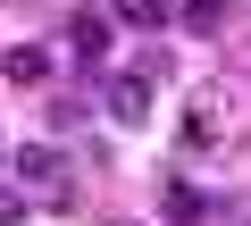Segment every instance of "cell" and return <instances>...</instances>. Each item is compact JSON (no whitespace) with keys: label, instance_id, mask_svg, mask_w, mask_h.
I'll use <instances>...</instances> for the list:
<instances>
[{"label":"cell","instance_id":"cell-1","mask_svg":"<svg viewBox=\"0 0 251 226\" xmlns=\"http://www.w3.org/2000/svg\"><path fill=\"white\" fill-rule=\"evenodd\" d=\"M251 134V84L243 75H201L184 92V151H234Z\"/></svg>","mask_w":251,"mask_h":226},{"label":"cell","instance_id":"cell-2","mask_svg":"<svg viewBox=\"0 0 251 226\" xmlns=\"http://www.w3.org/2000/svg\"><path fill=\"white\" fill-rule=\"evenodd\" d=\"M100 118L109 126H143L151 118V75H109L100 84Z\"/></svg>","mask_w":251,"mask_h":226},{"label":"cell","instance_id":"cell-3","mask_svg":"<svg viewBox=\"0 0 251 226\" xmlns=\"http://www.w3.org/2000/svg\"><path fill=\"white\" fill-rule=\"evenodd\" d=\"M9 168H17V176H25L34 193H59V201H67V159H59V143H25V151H17Z\"/></svg>","mask_w":251,"mask_h":226},{"label":"cell","instance_id":"cell-4","mask_svg":"<svg viewBox=\"0 0 251 226\" xmlns=\"http://www.w3.org/2000/svg\"><path fill=\"white\" fill-rule=\"evenodd\" d=\"M50 67H59V59H50L42 42H9V50H0V75H9L17 92H42V84H50Z\"/></svg>","mask_w":251,"mask_h":226},{"label":"cell","instance_id":"cell-5","mask_svg":"<svg viewBox=\"0 0 251 226\" xmlns=\"http://www.w3.org/2000/svg\"><path fill=\"white\" fill-rule=\"evenodd\" d=\"M67 50H75L84 67H100V59H109V17H75V25H67Z\"/></svg>","mask_w":251,"mask_h":226},{"label":"cell","instance_id":"cell-6","mask_svg":"<svg viewBox=\"0 0 251 226\" xmlns=\"http://www.w3.org/2000/svg\"><path fill=\"white\" fill-rule=\"evenodd\" d=\"M109 17H117V25H134V34H151V25L176 17V0H109Z\"/></svg>","mask_w":251,"mask_h":226},{"label":"cell","instance_id":"cell-7","mask_svg":"<svg viewBox=\"0 0 251 226\" xmlns=\"http://www.w3.org/2000/svg\"><path fill=\"white\" fill-rule=\"evenodd\" d=\"M176 17H184L193 34H218V25L234 17V0H176Z\"/></svg>","mask_w":251,"mask_h":226},{"label":"cell","instance_id":"cell-8","mask_svg":"<svg viewBox=\"0 0 251 226\" xmlns=\"http://www.w3.org/2000/svg\"><path fill=\"white\" fill-rule=\"evenodd\" d=\"M201 209H209L201 193H184V184H168V226H201Z\"/></svg>","mask_w":251,"mask_h":226}]
</instances>
